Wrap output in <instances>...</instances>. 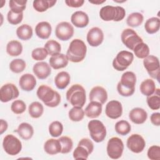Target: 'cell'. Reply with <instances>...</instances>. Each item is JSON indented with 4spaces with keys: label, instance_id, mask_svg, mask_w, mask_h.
Wrapping results in <instances>:
<instances>
[{
    "label": "cell",
    "instance_id": "cell-1",
    "mask_svg": "<svg viewBox=\"0 0 160 160\" xmlns=\"http://www.w3.org/2000/svg\"><path fill=\"white\" fill-rule=\"evenodd\" d=\"M136 83V76L133 72L126 71L124 72L117 85L118 93L124 97L132 96L135 91Z\"/></svg>",
    "mask_w": 160,
    "mask_h": 160
},
{
    "label": "cell",
    "instance_id": "cell-2",
    "mask_svg": "<svg viewBox=\"0 0 160 160\" xmlns=\"http://www.w3.org/2000/svg\"><path fill=\"white\" fill-rule=\"evenodd\" d=\"M36 94L48 107L55 108L61 102L60 94L46 85H41L37 90Z\"/></svg>",
    "mask_w": 160,
    "mask_h": 160
},
{
    "label": "cell",
    "instance_id": "cell-3",
    "mask_svg": "<svg viewBox=\"0 0 160 160\" xmlns=\"http://www.w3.org/2000/svg\"><path fill=\"white\" fill-rule=\"evenodd\" d=\"M87 47L83 41L79 39L72 40L69 46L66 56L72 62H81L86 57Z\"/></svg>",
    "mask_w": 160,
    "mask_h": 160
},
{
    "label": "cell",
    "instance_id": "cell-4",
    "mask_svg": "<svg viewBox=\"0 0 160 160\" xmlns=\"http://www.w3.org/2000/svg\"><path fill=\"white\" fill-rule=\"evenodd\" d=\"M66 99L73 107L82 108L86 102V91L80 84L72 85L66 92Z\"/></svg>",
    "mask_w": 160,
    "mask_h": 160
},
{
    "label": "cell",
    "instance_id": "cell-5",
    "mask_svg": "<svg viewBox=\"0 0 160 160\" xmlns=\"http://www.w3.org/2000/svg\"><path fill=\"white\" fill-rule=\"evenodd\" d=\"M126 15L125 9L121 6H105L99 11L100 18L105 21H120Z\"/></svg>",
    "mask_w": 160,
    "mask_h": 160
},
{
    "label": "cell",
    "instance_id": "cell-6",
    "mask_svg": "<svg viewBox=\"0 0 160 160\" xmlns=\"http://www.w3.org/2000/svg\"><path fill=\"white\" fill-rule=\"evenodd\" d=\"M88 128L91 138L96 142H101L105 139L106 136V128L99 120H91L88 122Z\"/></svg>",
    "mask_w": 160,
    "mask_h": 160
},
{
    "label": "cell",
    "instance_id": "cell-7",
    "mask_svg": "<svg viewBox=\"0 0 160 160\" xmlns=\"http://www.w3.org/2000/svg\"><path fill=\"white\" fill-rule=\"evenodd\" d=\"M94 149L92 142L88 138H83L79 141L78 146L74 150L72 155L75 159H87Z\"/></svg>",
    "mask_w": 160,
    "mask_h": 160
},
{
    "label": "cell",
    "instance_id": "cell-8",
    "mask_svg": "<svg viewBox=\"0 0 160 160\" xmlns=\"http://www.w3.org/2000/svg\"><path fill=\"white\" fill-rule=\"evenodd\" d=\"M134 55L131 52L121 51L118 53L112 61L113 68L118 71H122L126 69L132 62Z\"/></svg>",
    "mask_w": 160,
    "mask_h": 160
},
{
    "label": "cell",
    "instance_id": "cell-9",
    "mask_svg": "<svg viewBox=\"0 0 160 160\" xmlns=\"http://www.w3.org/2000/svg\"><path fill=\"white\" fill-rule=\"evenodd\" d=\"M2 147L7 154L11 156H15L21 152L22 144L16 136L12 134H8L3 139Z\"/></svg>",
    "mask_w": 160,
    "mask_h": 160
},
{
    "label": "cell",
    "instance_id": "cell-10",
    "mask_svg": "<svg viewBox=\"0 0 160 160\" xmlns=\"http://www.w3.org/2000/svg\"><path fill=\"white\" fill-rule=\"evenodd\" d=\"M107 154L112 159H117L121 157L123 150L124 144L122 140L118 137H113L109 139L107 144Z\"/></svg>",
    "mask_w": 160,
    "mask_h": 160
},
{
    "label": "cell",
    "instance_id": "cell-11",
    "mask_svg": "<svg viewBox=\"0 0 160 160\" xmlns=\"http://www.w3.org/2000/svg\"><path fill=\"white\" fill-rule=\"evenodd\" d=\"M122 42L129 49L132 50L140 42H143L142 39L132 29L127 28L123 30L121 35Z\"/></svg>",
    "mask_w": 160,
    "mask_h": 160
},
{
    "label": "cell",
    "instance_id": "cell-12",
    "mask_svg": "<svg viewBox=\"0 0 160 160\" xmlns=\"http://www.w3.org/2000/svg\"><path fill=\"white\" fill-rule=\"evenodd\" d=\"M143 65L149 75L159 81L160 70L159 59L153 55H149L144 59Z\"/></svg>",
    "mask_w": 160,
    "mask_h": 160
},
{
    "label": "cell",
    "instance_id": "cell-13",
    "mask_svg": "<svg viewBox=\"0 0 160 160\" xmlns=\"http://www.w3.org/2000/svg\"><path fill=\"white\" fill-rule=\"evenodd\" d=\"M19 94L18 88L12 83L4 84L0 89V99L2 102H7L16 99Z\"/></svg>",
    "mask_w": 160,
    "mask_h": 160
},
{
    "label": "cell",
    "instance_id": "cell-14",
    "mask_svg": "<svg viewBox=\"0 0 160 160\" xmlns=\"http://www.w3.org/2000/svg\"><path fill=\"white\" fill-rule=\"evenodd\" d=\"M55 34L61 41H68L74 35V28L68 22H61L56 27Z\"/></svg>",
    "mask_w": 160,
    "mask_h": 160
},
{
    "label": "cell",
    "instance_id": "cell-15",
    "mask_svg": "<svg viewBox=\"0 0 160 160\" xmlns=\"http://www.w3.org/2000/svg\"><path fill=\"white\" fill-rule=\"evenodd\" d=\"M126 145L131 151L134 153H140L144 150L146 142L141 135L133 134L128 138Z\"/></svg>",
    "mask_w": 160,
    "mask_h": 160
},
{
    "label": "cell",
    "instance_id": "cell-16",
    "mask_svg": "<svg viewBox=\"0 0 160 160\" xmlns=\"http://www.w3.org/2000/svg\"><path fill=\"white\" fill-rule=\"evenodd\" d=\"M86 39L88 44L92 47L99 46L104 40L102 31L98 27L90 29L87 34Z\"/></svg>",
    "mask_w": 160,
    "mask_h": 160
},
{
    "label": "cell",
    "instance_id": "cell-17",
    "mask_svg": "<svg viewBox=\"0 0 160 160\" xmlns=\"http://www.w3.org/2000/svg\"><path fill=\"white\" fill-rule=\"evenodd\" d=\"M105 112L106 116L112 119H116L121 116L122 107L121 103L116 100L109 101L106 105Z\"/></svg>",
    "mask_w": 160,
    "mask_h": 160
},
{
    "label": "cell",
    "instance_id": "cell-18",
    "mask_svg": "<svg viewBox=\"0 0 160 160\" xmlns=\"http://www.w3.org/2000/svg\"><path fill=\"white\" fill-rule=\"evenodd\" d=\"M32 71L35 76L39 79H46L51 73L50 65L44 61L36 63L33 66Z\"/></svg>",
    "mask_w": 160,
    "mask_h": 160
},
{
    "label": "cell",
    "instance_id": "cell-19",
    "mask_svg": "<svg viewBox=\"0 0 160 160\" xmlns=\"http://www.w3.org/2000/svg\"><path fill=\"white\" fill-rule=\"evenodd\" d=\"M108 99V93L106 90L101 86H95L89 92V100L96 101L101 104H104Z\"/></svg>",
    "mask_w": 160,
    "mask_h": 160
},
{
    "label": "cell",
    "instance_id": "cell-20",
    "mask_svg": "<svg viewBox=\"0 0 160 160\" xmlns=\"http://www.w3.org/2000/svg\"><path fill=\"white\" fill-rule=\"evenodd\" d=\"M19 84L23 91H31L34 89L36 85V79L32 74L26 73L21 76Z\"/></svg>",
    "mask_w": 160,
    "mask_h": 160
},
{
    "label": "cell",
    "instance_id": "cell-21",
    "mask_svg": "<svg viewBox=\"0 0 160 160\" xmlns=\"http://www.w3.org/2000/svg\"><path fill=\"white\" fill-rule=\"evenodd\" d=\"M88 15L82 11L74 12L71 17V21L77 28H82L88 26L89 23Z\"/></svg>",
    "mask_w": 160,
    "mask_h": 160
},
{
    "label": "cell",
    "instance_id": "cell-22",
    "mask_svg": "<svg viewBox=\"0 0 160 160\" xmlns=\"http://www.w3.org/2000/svg\"><path fill=\"white\" fill-rule=\"evenodd\" d=\"M68 61L69 60L66 55L62 53L51 56L49 60L50 66L54 69H59L66 67L68 64Z\"/></svg>",
    "mask_w": 160,
    "mask_h": 160
},
{
    "label": "cell",
    "instance_id": "cell-23",
    "mask_svg": "<svg viewBox=\"0 0 160 160\" xmlns=\"http://www.w3.org/2000/svg\"><path fill=\"white\" fill-rule=\"evenodd\" d=\"M129 118L132 122L137 124H141L146 121L148 114L144 109L141 108H135L129 112Z\"/></svg>",
    "mask_w": 160,
    "mask_h": 160
},
{
    "label": "cell",
    "instance_id": "cell-24",
    "mask_svg": "<svg viewBox=\"0 0 160 160\" xmlns=\"http://www.w3.org/2000/svg\"><path fill=\"white\" fill-rule=\"evenodd\" d=\"M52 31L51 24L46 21L39 22L35 28V32L37 36L42 39H47L49 38Z\"/></svg>",
    "mask_w": 160,
    "mask_h": 160
},
{
    "label": "cell",
    "instance_id": "cell-25",
    "mask_svg": "<svg viewBox=\"0 0 160 160\" xmlns=\"http://www.w3.org/2000/svg\"><path fill=\"white\" fill-rule=\"evenodd\" d=\"M102 104L96 101H91L85 109L84 113L89 118H96L102 112Z\"/></svg>",
    "mask_w": 160,
    "mask_h": 160
},
{
    "label": "cell",
    "instance_id": "cell-26",
    "mask_svg": "<svg viewBox=\"0 0 160 160\" xmlns=\"http://www.w3.org/2000/svg\"><path fill=\"white\" fill-rule=\"evenodd\" d=\"M16 132L19 136L24 140L30 139L34 134V129L32 126L28 122L21 123L18 129L14 131Z\"/></svg>",
    "mask_w": 160,
    "mask_h": 160
},
{
    "label": "cell",
    "instance_id": "cell-27",
    "mask_svg": "<svg viewBox=\"0 0 160 160\" xmlns=\"http://www.w3.org/2000/svg\"><path fill=\"white\" fill-rule=\"evenodd\" d=\"M45 152L49 155H54L61 152V146L58 139H49L44 144Z\"/></svg>",
    "mask_w": 160,
    "mask_h": 160
},
{
    "label": "cell",
    "instance_id": "cell-28",
    "mask_svg": "<svg viewBox=\"0 0 160 160\" xmlns=\"http://www.w3.org/2000/svg\"><path fill=\"white\" fill-rule=\"evenodd\" d=\"M70 75L66 71H61L57 74L54 78V83L59 89H65L70 82Z\"/></svg>",
    "mask_w": 160,
    "mask_h": 160
},
{
    "label": "cell",
    "instance_id": "cell-29",
    "mask_svg": "<svg viewBox=\"0 0 160 160\" xmlns=\"http://www.w3.org/2000/svg\"><path fill=\"white\" fill-rule=\"evenodd\" d=\"M22 46L21 43L16 40L9 41L6 46V52L11 56H18L22 53Z\"/></svg>",
    "mask_w": 160,
    "mask_h": 160
},
{
    "label": "cell",
    "instance_id": "cell-30",
    "mask_svg": "<svg viewBox=\"0 0 160 160\" xmlns=\"http://www.w3.org/2000/svg\"><path fill=\"white\" fill-rule=\"evenodd\" d=\"M32 28L26 24L19 26L16 29V35L19 39L22 41H27L32 36Z\"/></svg>",
    "mask_w": 160,
    "mask_h": 160
},
{
    "label": "cell",
    "instance_id": "cell-31",
    "mask_svg": "<svg viewBox=\"0 0 160 160\" xmlns=\"http://www.w3.org/2000/svg\"><path fill=\"white\" fill-rule=\"evenodd\" d=\"M56 3V0H35L32 2V6L36 11L42 12L54 6Z\"/></svg>",
    "mask_w": 160,
    "mask_h": 160
},
{
    "label": "cell",
    "instance_id": "cell-32",
    "mask_svg": "<svg viewBox=\"0 0 160 160\" xmlns=\"http://www.w3.org/2000/svg\"><path fill=\"white\" fill-rule=\"evenodd\" d=\"M155 82L151 79H145L141 82L140 85L141 92L147 97L152 95L155 92Z\"/></svg>",
    "mask_w": 160,
    "mask_h": 160
},
{
    "label": "cell",
    "instance_id": "cell-33",
    "mask_svg": "<svg viewBox=\"0 0 160 160\" xmlns=\"http://www.w3.org/2000/svg\"><path fill=\"white\" fill-rule=\"evenodd\" d=\"M160 28V20L158 18L152 17L148 19L144 24L146 31L149 34H154L157 32Z\"/></svg>",
    "mask_w": 160,
    "mask_h": 160
},
{
    "label": "cell",
    "instance_id": "cell-34",
    "mask_svg": "<svg viewBox=\"0 0 160 160\" xmlns=\"http://www.w3.org/2000/svg\"><path fill=\"white\" fill-rule=\"evenodd\" d=\"M146 101L149 108L152 110H158L160 108V92L159 89H156L155 92L148 96Z\"/></svg>",
    "mask_w": 160,
    "mask_h": 160
},
{
    "label": "cell",
    "instance_id": "cell-35",
    "mask_svg": "<svg viewBox=\"0 0 160 160\" xmlns=\"http://www.w3.org/2000/svg\"><path fill=\"white\" fill-rule=\"evenodd\" d=\"M28 112L32 118H39L43 114V106L38 101L32 102L28 107Z\"/></svg>",
    "mask_w": 160,
    "mask_h": 160
},
{
    "label": "cell",
    "instance_id": "cell-36",
    "mask_svg": "<svg viewBox=\"0 0 160 160\" xmlns=\"http://www.w3.org/2000/svg\"><path fill=\"white\" fill-rule=\"evenodd\" d=\"M143 15L140 12H132L130 14L126 19L127 24L132 28L140 26L143 22Z\"/></svg>",
    "mask_w": 160,
    "mask_h": 160
},
{
    "label": "cell",
    "instance_id": "cell-37",
    "mask_svg": "<svg viewBox=\"0 0 160 160\" xmlns=\"http://www.w3.org/2000/svg\"><path fill=\"white\" fill-rule=\"evenodd\" d=\"M135 56L140 59H144L149 54V46L144 42L139 43L133 49Z\"/></svg>",
    "mask_w": 160,
    "mask_h": 160
},
{
    "label": "cell",
    "instance_id": "cell-38",
    "mask_svg": "<svg viewBox=\"0 0 160 160\" xmlns=\"http://www.w3.org/2000/svg\"><path fill=\"white\" fill-rule=\"evenodd\" d=\"M44 48L46 49L48 54L51 56L60 53L61 49L60 44L53 39L48 41L44 44Z\"/></svg>",
    "mask_w": 160,
    "mask_h": 160
},
{
    "label": "cell",
    "instance_id": "cell-39",
    "mask_svg": "<svg viewBox=\"0 0 160 160\" xmlns=\"http://www.w3.org/2000/svg\"><path fill=\"white\" fill-rule=\"evenodd\" d=\"M115 131L121 136H126L131 131V125L127 121H119L115 124Z\"/></svg>",
    "mask_w": 160,
    "mask_h": 160
},
{
    "label": "cell",
    "instance_id": "cell-40",
    "mask_svg": "<svg viewBox=\"0 0 160 160\" xmlns=\"http://www.w3.org/2000/svg\"><path fill=\"white\" fill-rule=\"evenodd\" d=\"M84 111L82 108L79 107H73L71 108L68 112L69 118L70 120L74 122L81 121L84 116Z\"/></svg>",
    "mask_w": 160,
    "mask_h": 160
},
{
    "label": "cell",
    "instance_id": "cell-41",
    "mask_svg": "<svg viewBox=\"0 0 160 160\" xmlns=\"http://www.w3.org/2000/svg\"><path fill=\"white\" fill-rule=\"evenodd\" d=\"M27 1L24 0H11L9 2L11 11L15 13H21L26 9Z\"/></svg>",
    "mask_w": 160,
    "mask_h": 160
},
{
    "label": "cell",
    "instance_id": "cell-42",
    "mask_svg": "<svg viewBox=\"0 0 160 160\" xmlns=\"http://www.w3.org/2000/svg\"><path fill=\"white\" fill-rule=\"evenodd\" d=\"M26 62L22 59H13L9 64L10 70L14 73H20L26 68Z\"/></svg>",
    "mask_w": 160,
    "mask_h": 160
},
{
    "label": "cell",
    "instance_id": "cell-43",
    "mask_svg": "<svg viewBox=\"0 0 160 160\" xmlns=\"http://www.w3.org/2000/svg\"><path fill=\"white\" fill-rule=\"evenodd\" d=\"M58 140L59 141L61 146V153L67 154L72 150L73 147V142L69 137L61 136L58 139Z\"/></svg>",
    "mask_w": 160,
    "mask_h": 160
},
{
    "label": "cell",
    "instance_id": "cell-44",
    "mask_svg": "<svg viewBox=\"0 0 160 160\" xmlns=\"http://www.w3.org/2000/svg\"><path fill=\"white\" fill-rule=\"evenodd\" d=\"M63 131V125L58 121L52 122L49 126V132L54 138L59 137Z\"/></svg>",
    "mask_w": 160,
    "mask_h": 160
},
{
    "label": "cell",
    "instance_id": "cell-45",
    "mask_svg": "<svg viewBox=\"0 0 160 160\" xmlns=\"http://www.w3.org/2000/svg\"><path fill=\"white\" fill-rule=\"evenodd\" d=\"M26 108V106L25 102L22 100H15L12 102L11 106V111L16 114H20L23 113Z\"/></svg>",
    "mask_w": 160,
    "mask_h": 160
},
{
    "label": "cell",
    "instance_id": "cell-46",
    "mask_svg": "<svg viewBox=\"0 0 160 160\" xmlns=\"http://www.w3.org/2000/svg\"><path fill=\"white\" fill-rule=\"evenodd\" d=\"M48 53L44 48H37L32 50L31 56L36 61H42L47 58Z\"/></svg>",
    "mask_w": 160,
    "mask_h": 160
},
{
    "label": "cell",
    "instance_id": "cell-47",
    "mask_svg": "<svg viewBox=\"0 0 160 160\" xmlns=\"http://www.w3.org/2000/svg\"><path fill=\"white\" fill-rule=\"evenodd\" d=\"M22 18L23 12L15 13L11 10L8 12L7 19L8 22L12 25H16L19 24L22 21Z\"/></svg>",
    "mask_w": 160,
    "mask_h": 160
},
{
    "label": "cell",
    "instance_id": "cell-48",
    "mask_svg": "<svg viewBox=\"0 0 160 160\" xmlns=\"http://www.w3.org/2000/svg\"><path fill=\"white\" fill-rule=\"evenodd\" d=\"M147 155L151 160L160 159V147L156 145L151 146L148 150Z\"/></svg>",
    "mask_w": 160,
    "mask_h": 160
},
{
    "label": "cell",
    "instance_id": "cell-49",
    "mask_svg": "<svg viewBox=\"0 0 160 160\" xmlns=\"http://www.w3.org/2000/svg\"><path fill=\"white\" fill-rule=\"evenodd\" d=\"M84 2V0H66V5L71 8H79L81 7Z\"/></svg>",
    "mask_w": 160,
    "mask_h": 160
},
{
    "label": "cell",
    "instance_id": "cell-50",
    "mask_svg": "<svg viewBox=\"0 0 160 160\" xmlns=\"http://www.w3.org/2000/svg\"><path fill=\"white\" fill-rule=\"evenodd\" d=\"M151 122L152 124L156 126H160V113L159 112H154L151 115L150 117Z\"/></svg>",
    "mask_w": 160,
    "mask_h": 160
},
{
    "label": "cell",
    "instance_id": "cell-51",
    "mask_svg": "<svg viewBox=\"0 0 160 160\" xmlns=\"http://www.w3.org/2000/svg\"><path fill=\"white\" fill-rule=\"evenodd\" d=\"M8 122L4 119H1V129H0V134H2L4 132H5L8 129Z\"/></svg>",
    "mask_w": 160,
    "mask_h": 160
},
{
    "label": "cell",
    "instance_id": "cell-52",
    "mask_svg": "<svg viewBox=\"0 0 160 160\" xmlns=\"http://www.w3.org/2000/svg\"><path fill=\"white\" fill-rule=\"evenodd\" d=\"M89 2L91 3H92V4H102L104 2H106V0H104V1H99V0H96V1H89Z\"/></svg>",
    "mask_w": 160,
    "mask_h": 160
}]
</instances>
